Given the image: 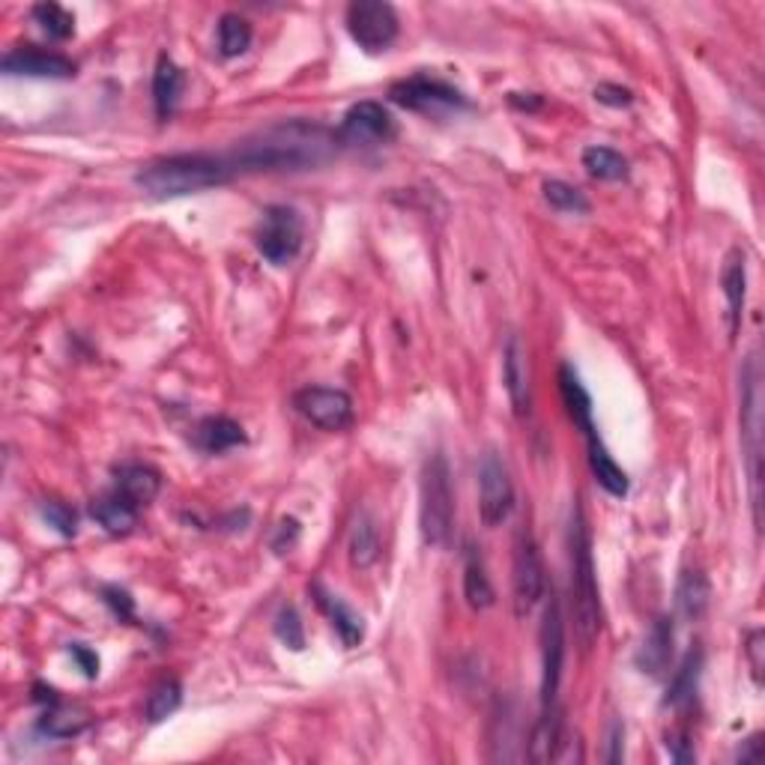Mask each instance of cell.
<instances>
[{
    "label": "cell",
    "mask_w": 765,
    "mask_h": 765,
    "mask_svg": "<svg viewBox=\"0 0 765 765\" xmlns=\"http://www.w3.org/2000/svg\"><path fill=\"white\" fill-rule=\"evenodd\" d=\"M335 129L312 120H285L246 137L225 159L234 174H282V171H312L329 165L338 156Z\"/></svg>",
    "instance_id": "obj_1"
},
{
    "label": "cell",
    "mask_w": 765,
    "mask_h": 765,
    "mask_svg": "<svg viewBox=\"0 0 765 765\" xmlns=\"http://www.w3.org/2000/svg\"><path fill=\"white\" fill-rule=\"evenodd\" d=\"M236 174L225 156H210V153H180V156L153 159L135 174L137 188H144L156 201L171 197H186L218 188L231 183Z\"/></svg>",
    "instance_id": "obj_2"
},
{
    "label": "cell",
    "mask_w": 765,
    "mask_h": 765,
    "mask_svg": "<svg viewBox=\"0 0 765 765\" xmlns=\"http://www.w3.org/2000/svg\"><path fill=\"white\" fill-rule=\"evenodd\" d=\"M569 599L571 619H574V638L580 649L586 652L601 634V595H599V574H595V560H592V536H589L586 514L580 506L571 509V530H569Z\"/></svg>",
    "instance_id": "obj_3"
},
{
    "label": "cell",
    "mask_w": 765,
    "mask_h": 765,
    "mask_svg": "<svg viewBox=\"0 0 765 765\" xmlns=\"http://www.w3.org/2000/svg\"><path fill=\"white\" fill-rule=\"evenodd\" d=\"M419 532L425 548H449L455 532V491H451L449 461L440 451L428 455L419 479Z\"/></svg>",
    "instance_id": "obj_4"
},
{
    "label": "cell",
    "mask_w": 765,
    "mask_h": 765,
    "mask_svg": "<svg viewBox=\"0 0 765 765\" xmlns=\"http://www.w3.org/2000/svg\"><path fill=\"white\" fill-rule=\"evenodd\" d=\"M562 664H565V622H562V608L557 592L550 589L548 610L541 622V715L557 717L560 708V682Z\"/></svg>",
    "instance_id": "obj_5"
},
{
    "label": "cell",
    "mask_w": 765,
    "mask_h": 765,
    "mask_svg": "<svg viewBox=\"0 0 765 765\" xmlns=\"http://www.w3.org/2000/svg\"><path fill=\"white\" fill-rule=\"evenodd\" d=\"M389 99L395 105L412 111V114H425V118H449L458 111L470 109V99L461 90L442 79L431 75H412V79L395 81L389 88Z\"/></svg>",
    "instance_id": "obj_6"
},
{
    "label": "cell",
    "mask_w": 765,
    "mask_h": 765,
    "mask_svg": "<svg viewBox=\"0 0 765 765\" xmlns=\"http://www.w3.org/2000/svg\"><path fill=\"white\" fill-rule=\"evenodd\" d=\"M344 24H347V33L350 40L365 51V54H382L389 51L401 33V21H398V12L382 3V0H354L347 7V16H344Z\"/></svg>",
    "instance_id": "obj_7"
},
{
    "label": "cell",
    "mask_w": 765,
    "mask_h": 765,
    "mask_svg": "<svg viewBox=\"0 0 765 765\" xmlns=\"http://www.w3.org/2000/svg\"><path fill=\"white\" fill-rule=\"evenodd\" d=\"M544 562H541V550L532 539L530 530H520L514 539V562H511V595H514V616L527 619L532 610L539 608L544 599Z\"/></svg>",
    "instance_id": "obj_8"
},
{
    "label": "cell",
    "mask_w": 765,
    "mask_h": 765,
    "mask_svg": "<svg viewBox=\"0 0 765 765\" xmlns=\"http://www.w3.org/2000/svg\"><path fill=\"white\" fill-rule=\"evenodd\" d=\"M255 243L269 264L287 266L303 248V218L294 206H266Z\"/></svg>",
    "instance_id": "obj_9"
},
{
    "label": "cell",
    "mask_w": 765,
    "mask_h": 765,
    "mask_svg": "<svg viewBox=\"0 0 765 765\" xmlns=\"http://www.w3.org/2000/svg\"><path fill=\"white\" fill-rule=\"evenodd\" d=\"M514 511V481L509 467L493 449L481 455L479 461V514L484 527H502Z\"/></svg>",
    "instance_id": "obj_10"
},
{
    "label": "cell",
    "mask_w": 765,
    "mask_h": 765,
    "mask_svg": "<svg viewBox=\"0 0 765 765\" xmlns=\"http://www.w3.org/2000/svg\"><path fill=\"white\" fill-rule=\"evenodd\" d=\"M335 135H338L341 147H380V144H389L398 135V123L380 102L365 99V102H356L354 109L344 114L341 126L335 129Z\"/></svg>",
    "instance_id": "obj_11"
},
{
    "label": "cell",
    "mask_w": 765,
    "mask_h": 765,
    "mask_svg": "<svg viewBox=\"0 0 765 765\" xmlns=\"http://www.w3.org/2000/svg\"><path fill=\"white\" fill-rule=\"evenodd\" d=\"M296 412L320 431H344L354 425V398L333 386H305L294 395Z\"/></svg>",
    "instance_id": "obj_12"
},
{
    "label": "cell",
    "mask_w": 765,
    "mask_h": 765,
    "mask_svg": "<svg viewBox=\"0 0 765 765\" xmlns=\"http://www.w3.org/2000/svg\"><path fill=\"white\" fill-rule=\"evenodd\" d=\"M742 437L747 440V470H751V502H754V520L759 527V368L751 356L745 371V392H742Z\"/></svg>",
    "instance_id": "obj_13"
},
{
    "label": "cell",
    "mask_w": 765,
    "mask_h": 765,
    "mask_svg": "<svg viewBox=\"0 0 765 765\" xmlns=\"http://www.w3.org/2000/svg\"><path fill=\"white\" fill-rule=\"evenodd\" d=\"M3 72L7 75H19V79H51V81H67L75 79V60H69L67 54L58 51L37 49V45H21V49L10 51L3 58Z\"/></svg>",
    "instance_id": "obj_14"
},
{
    "label": "cell",
    "mask_w": 765,
    "mask_h": 765,
    "mask_svg": "<svg viewBox=\"0 0 765 765\" xmlns=\"http://www.w3.org/2000/svg\"><path fill=\"white\" fill-rule=\"evenodd\" d=\"M580 434L586 437V451H589V470H592V476H595V481H599L601 488L610 493V497H629V472L622 470L616 461H613V455H610V449L604 446V440H601L599 428H595V419L592 422H583L580 425Z\"/></svg>",
    "instance_id": "obj_15"
},
{
    "label": "cell",
    "mask_w": 765,
    "mask_h": 765,
    "mask_svg": "<svg viewBox=\"0 0 765 765\" xmlns=\"http://www.w3.org/2000/svg\"><path fill=\"white\" fill-rule=\"evenodd\" d=\"M721 285H724L726 299V333L730 341H736L738 329H742V315H745V296H747V264L745 252L733 248L721 269Z\"/></svg>",
    "instance_id": "obj_16"
},
{
    "label": "cell",
    "mask_w": 765,
    "mask_h": 765,
    "mask_svg": "<svg viewBox=\"0 0 765 765\" xmlns=\"http://www.w3.org/2000/svg\"><path fill=\"white\" fill-rule=\"evenodd\" d=\"M502 382L509 392L511 410L527 416L530 412V368H527V354H523L518 335H509L502 347Z\"/></svg>",
    "instance_id": "obj_17"
},
{
    "label": "cell",
    "mask_w": 765,
    "mask_h": 765,
    "mask_svg": "<svg viewBox=\"0 0 765 765\" xmlns=\"http://www.w3.org/2000/svg\"><path fill=\"white\" fill-rule=\"evenodd\" d=\"M673 643H676V631H673V619L657 616L652 629L643 638V646L638 652V670L652 679H661L667 673L670 661H673Z\"/></svg>",
    "instance_id": "obj_18"
},
{
    "label": "cell",
    "mask_w": 765,
    "mask_h": 765,
    "mask_svg": "<svg viewBox=\"0 0 765 765\" xmlns=\"http://www.w3.org/2000/svg\"><path fill=\"white\" fill-rule=\"evenodd\" d=\"M312 595H315L317 608L324 610L326 619L333 622L335 634L341 638V643L347 649L359 646L365 640V622L363 616L356 613L350 604H344L335 592H329V589L324 586V583H312Z\"/></svg>",
    "instance_id": "obj_19"
},
{
    "label": "cell",
    "mask_w": 765,
    "mask_h": 765,
    "mask_svg": "<svg viewBox=\"0 0 765 765\" xmlns=\"http://www.w3.org/2000/svg\"><path fill=\"white\" fill-rule=\"evenodd\" d=\"M114 481H118L114 491L123 493L137 509L150 506L159 497V491H162V476H159V470L147 467V463H123L114 472Z\"/></svg>",
    "instance_id": "obj_20"
},
{
    "label": "cell",
    "mask_w": 765,
    "mask_h": 765,
    "mask_svg": "<svg viewBox=\"0 0 765 765\" xmlns=\"http://www.w3.org/2000/svg\"><path fill=\"white\" fill-rule=\"evenodd\" d=\"M192 442L206 455H222V451L243 446L246 431H243V425L227 419V416H206L204 422H197Z\"/></svg>",
    "instance_id": "obj_21"
},
{
    "label": "cell",
    "mask_w": 765,
    "mask_h": 765,
    "mask_svg": "<svg viewBox=\"0 0 765 765\" xmlns=\"http://www.w3.org/2000/svg\"><path fill=\"white\" fill-rule=\"evenodd\" d=\"M463 595H467V604L472 610H488L493 604V583L488 578V565H484V557L479 553V548L467 541L463 544Z\"/></svg>",
    "instance_id": "obj_22"
},
{
    "label": "cell",
    "mask_w": 765,
    "mask_h": 765,
    "mask_svg": "<svg viewBox=\"0 0 765 765\" xmlns=\"http://www.w3.org/2000/svg\"><path fill=\"white\" fill-rule=\"evenodd\" d=\"M137 511L141 509L132 506V502L118 491H111L105 493V497L90 502V514H93V520H96L102 530L111 532V536H129V532L135 530Z\"/></svg>",
    "instance_id": "obj_23"
},
{
    "label": "cell",
    "mask_w": 765,
    "mask_h": 765,
    "mask_svg": "<svg viewBox=\"0 0 765 765\" xmlns=\"http://www.w3.org/2000/svg\"><path fill=\"white\" fill-rule=\"evenodd\" d=\"M183 88H186L183 69L171 58H159L156 72H153V105H156L159 120H167L177 111Z\"/></svg>",
    "instance_id": "obj_24"
},
{
    "label": "cell",
    "mask_w": 765,
    "mask_h": 765,
    "mask_svg": "<svg viewBox=\"0 0 765 765\" xmlns=\"http://www.w3.org/2000/svg\"><path fill=\"white\" fill-rule=\"evenodd\" d=\"M347 557H350V565L356 571L371 569L374 562L380 560V530H377V520L368 511H363L354 520V530H350V539H347Z\"/></svg>",
    "instance_id": "obj_25"
},
{
    "label": "cell",
    "mask_w": 765,
    "mask_h": 765,
    "mask_svg": "<svg viewBox=\"0 0 765 765\" xmlns=\"http://www.w3.org/2000/svg\"><path fill=\"white\" fill-rule=\"evenodd\" d=\"M708 601H712L708 578L700 569H687L685 574L679 578V586H676L679 613H682L687 622H700V619L706 616Z\"/></svg>",
    "instance_id": "obj_26"
},
{
    "label": "cell",
    "mask_w": 765,
    "mask_h": 765,
    "mask_svg": "<svg viewBox=\"0 0 765 765\" xmlns=\"http://www.w3.org/2000/svg\"><path fill=\"white\" fill-rule=\"evenodd\" d=\"M90 721H93V715H90L88 708L63 706V703H58V706L42 712L40 730L51 738H75L88 730Z\"/></svg>",
    "instance_id": "obj_27"
},
{
    "label": "cell",
    "mask_w": 765,
    "mask_h": 765,
    "mask_svg": "<svg viewBox=\"0 0 765 765\" xmlns=\"http://www.w3.org/2000/svg\"><path fill=\"white\" fill-rule=\"evenodd\" d=\"M580 159H583V167L589 171V177L608 180V183H622V180H629V159L622 156L619 150L592 144V147L583 150V156Z\"/></svg>",
    "instance_id": "obj_28"
},
{
    "label": "cell",
    "mask_w": 765,
    "mask_h": 765,
    "mask_svg": "<svg viewBox=\"0 0 765 765\" xmlns=\"http://www.w3.org/2000/svg\"><path fill=\"white\" fill-rule=\"evenodd\" d=\"M700 670H703V652L700 649H691L682 661V667L676 670V676L670 682L667 697H664V706H682L687 700L694 697L700 682Z\"/></svg>",
    "instance_id": "obj_29"
},
{
    "label": "cell",
    "mask_w": 765,
    "mask_h": 765,
    "mask_svg": "<svg viewBox=\"0 0 765 765\" xmlns=\"http://www.w3.org/2000/svg\"><path fill=\"white\" fill-rule=\"evenodd\" d=\"M248 45H252V24H248V19L236 16V12H225L218 19V51L225 58H239V54H246Z\"/></svg>",
    "instance_id": "obj_30"
},
{
    "label": "cell",
    "mask_w": 765,
    "mask_h": 765,
    "mask_svg": "<svg viewBox=\"0 0 765 765\" xmlns=\"http://www.w3.org/2000/svg\"><path fill=\"white\" fill-rule=\"evenodd\" d=\"M544 201L557 213H571V216H586L589 210H592L589 197L580 188L571 186V183H565V180H548L544 183Z\"/></svg>",
    "instance_id": "obj_31"
},
{
    "label": "cell",
    "mask_w": 765,
    "mask_h": 765,
    "mask_svg": "<svg viewBox=\"0 0 765 765\" xmlns=\"http://www.w3.org/2000/svg\"><path fill=\"white\" fill-rule=\"evenodd\" d=\"M180 703H183V685H180L177 679H165V682H159V685L150 691L147 712H144V715H147L150 724H162L165 717H171L177 712Z\"/></svg>",
    "instance_id": "obj_32"
},
{
    "label": "cell",
    "mask_w": 765,
    "mask_h": 765,
    "mask_svg": "<svg viewBox=\"0 0 765 765\" xmlns=\"http://www.w3.org/2000/svg\"><path fill=\"white\" fill-rule=\"evenodd\" d=\"M33 21L40 24L42 33H49L51 40H69L75 33V16L63 10L60 3H37L33 7Z\"/></svg>",
    "instance_id": "obj_33"
},
{
    "label": "cell",
    "mask_w": 765,
    "mask_h": 765,
    "mask_svg": "<svg viewBox=\"0 0 765 765\" xmlns=\"http://www.w3.org/2000/svg\"><path fill=\"white\" fill-rule=\"evenodd\" d=\"M40 514L45 518V523H49V527H54V530L63 536V539H72V536L79 532V518H75V511L69 509L67 502L42 500Z\"/></svg>",
    "instance_id": "obj_34"
},
{
    "label": "cell",
    "mask_w": 765,
    "mask_h": 765,
    "mask_svg": "<svg viewBox=\"0 0 765 765\" xmlns=\"http://www.w3.org/2000/svg\"><path fill=\"white\" fill-rule=\"evenodd\" d=\"M275 638L282 640L287 649H294V652H303L305 649L303 622H299V613L294 608L278 610V616H275Z\"/></svg>",
    "instance_id": "obj_35"
},
{
    "label": "cell",
    "mask_w": 765,
    "mask_h": 765,
    "mask_svg": "<svg viewBox=\"0 0 765 765\" xmlns=\"http://www.w3.org/2000/svg\"><path fill=\"white\" fill-rule=\"evenodd\" d=\"M296 541H299V520L296 518L278 520V527L273 530V539H269L275 553H290V550L296 548Z\"/></svg>",
    "instance_id": "obj_36"
},
{
    "label": "cell",
    "mask_w": 765,
    "mask_h": 765,
    "mask_svg": "<svg viewBox=\"0 0 765 765\" xmlns=\"http://www.w3.org/2000/svg\"><path fill=\"white\" fill-rule=\"evenodd\" d=\"M595 99H599L601 105H608V109H629L631 102H634V93L629 88H622V84H599L595 88Z\"/></svg>",
    "instance_id": "obj_37"
},
{
    "label": "cell",
    "mask_w": 765,
    "mask_h": 765,
    "mask_svg": "<svg viewBox=\"0 0 765 765\" xmlns=\"http://www.w3.org/2000/svg\"><path fill=\"white\" fill-rule=\"evenodd\" d=\"M763 631H751L747 634V661H751V673H754L756 685H763Z\"/></svg>",
    "instance_id": "obj_38"
},
{
    "label": "cell",
    "mask_w": 765,
    "mask_h": 765,
    "mask_svg": "<svg viewBox=\"0 0 765 765\" xmlns=\"http://www.w3.org/2000/svg\"><path fill=\"white\" fill-rule=\"evenodd\" d=\"M69 655L75 657V664H79L84 676L88 679L99 676V655L93 652V649L81 646V643H72V646H69Z\"/></svg>",
    "instance_id": "obj_39"
},
{
    "label": "cell",
    "mask_w": 765,
    "mask_h": 765,
    "mask_svg": "<svg viewBox=\"0 0 765 765\" xmlns=\"http://www.w3.org/2000/svg\"><path fill=\"white\" fill-rule=\"evenodd\" d=\"M102 595H105V604H109L120 619L132 616V599H129V592H123V589L118 586H109Z\"/></svg>",
    "instance_id": "obj_40"
},
{
    "label": "cell",
    "mask_w": 765,
    "mask_h": 765,
    "mask_svg": "<svg viewBox=\"0 0 765 765\" xmlns=\"http://www.w3.org/2000/svg\"><path fill=\"white\" fill-rule=\"evenodd\" d=\"M667 751L676 763H694V747H691L687 736H682V733L667 736Z\"/></svg>",
    "instance_id": "obj_41"
},
{
    "label": "cell",
    "mask_w": 765,
    "mask_h": 765,
    "mask_svg": "<svg viewBox=\"0 0 765 765\" xmlns=\"http://www.w3.org/2000/svg\"><path fill=\"white\" fill-rule=\"evenodd\" d=\"M622 738H625V726L619 724V721H613V726H610L608 763H619V759H622Z\"/></svg>",
    "instance_id": "obj_42"
},
{
    "label": "cell",
    "mask_w": 765,
    "mask_h": 765,
    "mask_svg": "<svg viewBox=\"0 0 765 765\" xmlns=\"http://www.w3.org/2000/svg\"><path fill=\"white\" fill-rule=\"evenodd\" d=\"M509 102L520 111H539L541 109V99L536 96V93H511Z\"/></svg>",
    "instance_id": "obj_43"
},
{
    "label": "cell",
    "mask_w": 765,
    "mask_h": 765,
    "mask_svg": "<svg viewBox=\"0 0 765 765\" xmlns=\"http://www.w3.org/2000/svg\"><path fill=\"white\" fill-rule=\"evenodd\" d=\"M33 691H37V694H33V700H37V703H42V706H45V708L58 706V703H60L58 691H54V687L37 685V687H33Z\"/></svg>",
    "instance_id": "obj_44"
},
{
    "label": "cell",
    "mask_w": 765,
    "mask_h": 765,
    "mask_svg": "<svg viewBox=\"0 0 765 765\" xmlns=\"http://www.w3.org/2000/svg\"><path fill=\"white\" fill-rule=\"evenodd\" d=\"M756 754H759V736H751L745 742V751H738V759L751 763V759H756Z\"/></svg>",
    "instance_id": "obj_45"
}]
</instances>
